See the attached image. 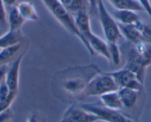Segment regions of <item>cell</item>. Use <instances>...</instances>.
<instances>
[{
  "instance_id": "cb8c5ba5",
  "label": "cell",
  "mask_w": 151,
  "mask_h": 122,
  "mask_svg": "<svg viewBox=\"0 0 151 122\" xmlns=\"http://www.w3.org/2000/svg\"><path fill=\"white\" fill-rule=\"evenodd\" d=\"M11 93V92L4 80L2 83H0V102L5 101L9 97Z\"/></svg>"
},
{
  "instance_id": "6da1fadb",
  "label": "cell",
  "mask_w": 151,
  "mask_h": 122,
  "mask_svg": "<svg viewBox=\"0 0 151 122\" xmlns=\"http://www.w3.org/2000/svg\"><path fill=\"white\" fill-rule=\"evenodd\" d=\"M101 72L95 65L69 68L58 74V85L67 95L75 98L82 97L89 81Z\"/></svg>"
},
{
  "instance_id": "3957f363",
  "label": "cell",
  "mask_w": 151,
  "mask_h": 122,
  "mask_svg": "<svg viewBox=\"0 0 151 122\" xmlns=\"http://www.w3.org/2000/svg\"><path fill=\"white\" fill-rule=\"evenodd\" d=\"M42 3L45 6V8L48 10L49 12L52 14L53 17L68 30L69 33L73 35L74 36L77 37L79 40L83 44L85 48L91 55H94V53L89 44L87 42L85 38L82 36L80 32L78 30L77 27L74 21L73 16L70 14L65 7L61 3L60 0H42Z\"/></svg>"
},
{
  "instance_id": "603a6c76",
  "label": "cell",
  "mask_w": 151,
  "mask_h": 122,
  "mask_svg": "<svg viewBox=\"0 0 151 122\" xmlns=\"http://www.w3.org/2000/svg\"><path fill=\"white\" fill-rule=\"evenodd\" d=\"M100 0H88V14L90 17H96L98 15V5Z\"/></svg>"
},
{
  "instance_id": "9c48e42d",
  "label": "cell",
  "mask_w": 151,
  "mask_h": 122,
  "mask_svg": "<svg viewBox=\"0 0 151 122\" xmlns=\"http://www.w3.org/2000/svg\"><path fill=\"white\" fill-rule=\"evenodd\" d=\"M23 54L19 55L12 62L11 66L8 67V72L6 73L5 81L7 86L11 93H17L19 89V70Z\"/></svg>"
},
{
  "instance_id": "30bf717a",
  "label": "cell",
  "mask_w": 151,
  "mask_h": 122,
  "mask_svg": "<svg viewBox=\"0 0 151 122\" xmlns=\"http://www.w3.org/2000/svg\"><path fill=\"white\" fill-rule=\"evenodd\" d=\"M139 93L130 88H123L118 90V93L123 107L131 109L136 104L139 98Z\"/></svg>"
},
{
  "instance_id": "484cf974",
  "label": "cell",
  "mask_w": 151,
  "mask_h": 122,
  "mask_svg": "<svg viewBox=\"0 0 151 122\" xmlns=\"http://www.w3.org/2000/svg\"><path fill=\"white\" fill-rule=\"evenodd\" d=\"M137 1L142 5L144 11L147 13V14L151 19V4L150 0H137Z\"/></svg>"
},
{
  "instance_id": "ffe728a7",
  "label": "cell",
  "mask_w": 151,
  "mask_h": 122,
  "mask_svg": "<svg viewBox=\"0 0 151 122\" xmlns=\"http://www.w3.org/2000/svg\"><path fill=\"white\" fill-rule=\"evenodd\" d=\"M135 24L140 31L142 42L151 44V24L144 23L141 20L135 23Z\"/></svg>"
},
{
  "instance_id": "d4e9b609",
  "label": "cell",
  "mask_w": 151,
  "mask_h": 122,
  "mask_svg": "<svg viewBox=\"0 0 151 122\" xmlns=\"http://www.w3.org/2000/svg\"><path fill=\"white\" fill-rule=\"evenodd\" d=\"M7 23H8V18L5 11V6L2 0H0V24L5 26L7 25Z\"/></svg>"
},
{
  "instance_id": "5bb4252c",
  "label": "cell",
  "mask_w": 151,
  "mask_h": 122,
  "mask_svg": "<svg viewBox=\"0 0 151 122\" xmlns=\"http://www.w3.org/2000/svg\"><path fill=\"white\" fill-rule=\"evenodd\" d=\"M24 37L21 30L18 31L8 30L6 33L0 37V50L19 43H22Z\"/></svg>"
},
{
  "instance_id": "9a60e30c",
  "label": "cell",
  "mask_w": 151,
  "mask_h": 122,
  "mask_svg": "<svg viewBox=\"0 0 151 122\" xmlns=\"http://www.w3.org/2000/svg\"><path fill=\"white\" fill-rule=\"evenodd\" d=\"M99 97L102 105L107 108L116 110H119L123 108L122 104L118 93V90L107 93Z\"/></svg>"
},
{
  "instance_id": "277c9868",
  "label": "cell",
  "mask_w": 151,
  "mask_h": 122,
  "mask_svg": "<svg viewBox=\"0 0 151 122\" xmlns=\"http://www.w3.org/2000/svg\"><path fill=\"white\" fill-rule=\"evenodd\" d=\"M119 89V87L108 72H101L89 81L84 96H101L107 93L118 90Z\"/></svg>"
},
{
  "instance_id": "4fadbf2b",
  "label": "cell",
  "mask_w": 151,
  "mask_h": 122,
  "mask_svg": "<svg viewBox=\"0 0 151 122\" xmlns=\"http://www.w3.org/2000/svg\"><path fill=\"white\" fill-rule=\"evenodd\" d=\"M25 22V20L23 19L19 14L17 5L9 8L8 16V23L9 30L11 31H18L21 30L22 27Z\"/></svg>"
},
{
  "instance_id": "8992f818",
  "label": "cell",
  "mask_w": 151,
  "mask_h": 122,
  "mask_svg": "<svg viewBox=\"0 0 151 122\" xmlns=\"http://www.w3.org/2000/svg\"><path fill=\"white\" fill-rule=\"evenodd\" d=\"M80 107L86 111L96 115L99 118V121L104 122H135L119 110L107 108L102 104H82Z\"/></svg>"
},
{
  "instance_id": "4316f807",
  "label": "cell",
  "mask_w": 151,
  "mask_h": 122,
  "mask_svg": "<svg viewBox=\"0 0 151 122\" xmlns=\"http://www.w3.org/2000/svg\"><path fill=\"white\" fill-rule=\"evenodd\" d=\"M12 117V113H11V110H5V111L0 113V122H8V121Z\"/></svg>"
},
{
  "instance_id": "44dd1931",
  "label": "cell",
  "mask_w": 151,
  "mask_h": 122,
  "mask_svg": "<svg viewBox=\"0 0 151 122\" xmlns=\"http://www.w3.org/2000/svg\"><path fill=\"white\" fill-rule=\"evenodd\" d=\"M107 44H108L110 61H112L114 65H119L121 62V51L118 44L117 43H107Z\"/></svg>"
},
{
  "instance_id": "8fae6325",
  "label": "cell",
  "mask_w": 151,
  "mask_h": 122,
  "mask_svg": "<svg viewBox=\"0 0 151 122\" xmlns=\"http://www.w3.org/2000/svg\"><path fill=\"white\" fill-rule=\"evenodd\" d=\"M122 35L124 36L129 42L132 44H136L138 42H142V36L140 31L136 24H119Z\"/></svg>"
},
{
  "instance_id": "ac0fdd59",
  "label": "cell",
  "mask_w": 151,
  "mask_h": 122,
  "mask_svg": "<svg viewBox=\"0 0 151 122\" xmlns=\"http://www.w3.org/2000/svg\"><path fill=\"white\" fill-rule=\"evenodd\" d=\"M65 9L73 15L82 11H88V0H60Z\"/></svg>"
},
{
  "instance_id": "2e32d148",
  "label": "cell",
  "mask_w": 151,
  "mask_h": 122,
  "mask_svg": "<svg viewBox=\"0 0 151 122\" xmlns=\"http://www.w3.org/2000/svg\"><path fill=\"white\" fill-rule=\"evenodd\" d=\"M115 8L116 10H127V11L142 12L143 8L137 0H107Z\"/></svg>"
},
{
  "instance_id": "d6986e66",
  "label": "cell",
  "mask_w": 151,
  "mask_h": 122,
  "mask_svg": "<svg viewBox=\"0 0 151 122\" xmlns=\"http://www.w3.org/2000/svg\"><path fill=\"white\" fill-rule=\"evenodd\" d=\"M22 47V42L5 47L0 50V66L7 65L11 59H14L16 55L21 50Z\"/></svg>"
},
{
  "instance_id": "e0dca14e",
  "label": "cell",
  "mask_w": 151,
  "mask_h": 122,
  "mask_svg": "<svg viewBox=\"0 0 151 122\" xmlns=\"http://www.w3.org/2000/svg\"><path fill=\"white\" fill-rule=\"evenodd\" d=\"M18 11L22 17L26 21L36 22L39 20V15L35 7L29 2H22L17 5Z\"/></svg>"
},
{
  "instance_id": "ba28073f",
  "label": "cell",
  "mask_w": 151,
  "mask_h": 122,
  "mask_svg": "<svg viewBox=\"0 0 151 122\" xmlns=\"http://www.w3.org/2000/svg\"><path fill=\"white\" fill-rule=\"evenodd\" d=\"M99 118L96 115L86 111L80 106L72 105L64 113L59 122H97Z\"/></svg>"
},
{
  "instance_id": "52a82bcc",
  "label": "cell",
  "mask_w": 151,
  "mask_h": 122,
  "mask_svg": "<svg viewBox=\"0 0 151 122\" xmlns=\"http://www.w3.org/2000/svg\"><path fill=\"white\" fill-rule=\"evenodd\" d=\"M108 73L113 78L119 88H130L138 92H141L143 89V84L141 83L132 71L127 68L124 67Z\"/></svg>"
},
{
  "instance_id": "83f0119b",
  "label": "cell",
  "mask_w": 151,
  "mask_h": 122,
  "mask_svg": "<svg viewBox=\"0 0 151 122\" xmlns=\"http://www.w3.org/2000/svg\"><path fill=\"white\" fill-rule=\"evenodd\" d=\"M8 66L7 65H3L0 66V83L5 79L6 73L8 72Z\"/></svg>"
},
{
  "instance_id": "7a4b0ae2",
  "label": "cell",
  "mask_w": 151,
  "mask_h": 122,
  "mask_svg": "<svg viewBox=\"0 0 151 122\" xmlns=\"http://www.w3.org/2000/svg\"><path fill=\"white\" fill-rule=\"evenodd\" d=\"M151 65V44L145 42L133 44L127 54L124 67L136 75L141 83H144L146 69Z\"/></svg>"
},
{
  "instance_id": "5b68a950",
  "label": "cell",
  "mask_w": 151,
  "mask_h": 122,
  "mask_svg": "<svg viewBox=\"0 0 151 122\" xmlns=\"http://www.w3.org/2000/svg\"><path fill=\"white\" fill-rule=\"evenodd\" d=\"M98 16L104 37L107 43H118L121 39L122 35L119 24L116 22L104 6L103 0H100L98 5Z\"/></svg>"
},
{
  "instance_id": "7402d4cb",
  "label": "cell",
  "mask_w": 151,
  "mask_h": 122,
  "mask_svg": "<svg viewBox=\"0 0 151 122\" xmlns=\"http://www.w3.org/2000/svg\"><path fill=\"white\" fill-rule=\"evenodd\" d=\"M47 118L42 113L33 111L29 115L27 122H47Z\"/></svg>"
},
{
  "instance_id": "7c38bea8",
  "label": "cell",
  "mask_w": 151,
  "mask_h": 122,
  "mask_svg": "<svg viewBox=\"0 0 151 122\" xmlns=\"http://www.w3.org/2000/svg\"><path fill=\"white\" fill-rule=\"evenodd\" d=\"M113 18L121 24H133L140 20L137 12L127 10H116Z\"/></svg>"
},
{
  "instance_id": "f1b7e54d",
  "label": "cell",
  "mask_w": 151,
  "mask_h": 122,
  "mask_svg": "<svg viewBox=\"0 0 151 122\" xmlns=\"http://www.w3.org/2000/svg\"><path fill=\"white\" fill-rule=\"evenodd\" d=\"M2 2H3L5 7H8V8H10L11 7L17 5V0H2Z\"/></svg>"
}]
</instances>
